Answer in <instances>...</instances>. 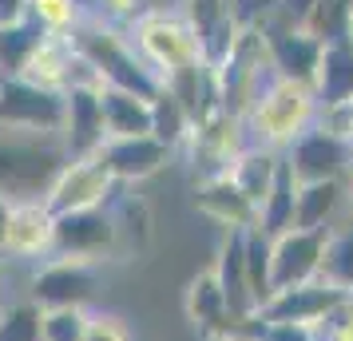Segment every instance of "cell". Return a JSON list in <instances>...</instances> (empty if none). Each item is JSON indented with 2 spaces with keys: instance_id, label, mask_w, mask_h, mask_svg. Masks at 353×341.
Instances as JSON below:
<instances>
[{
  "instance_id": "6da1fadb",
  "label": "cell",
  "mask_w": 353,
  "mask_h": 341,
  "mask_svg": "<svg viewBox=\"0 0 353 341\" xmlns=\"http://www.w3.org/2000/svg\"><path fill=\"white\" fill-rule=\"evenodd\" d=\"M68 40H72L76 56L88 60V68L96 72V80L103 87H119V92H131L139 99H151L159 92V76L139 60V52L131 48L128 32L119 24L88 17Z\"/></svg>"
},
{
  "instance_id": "7a4b0ae2",
  "label": "cell",
  "mask_w": 353,
  "mask_h": 341,
  "mask_svg": "<svg viewBox=\"0 0 353 341\" xmlns=\"http://www.w3.org/2000/svg\"><path fill=\"white\" fill-rule=\"evenodd\" d=\"M68 151L60 135H28L0 127V198L4 203H44Z\"/></svg>"
},
{
  "instance_id": "3957f363",
  "label": "cell",
  "mask_w": 353,
  "mask_h": 341,
  "mask_svg": "<svg viewBox=\"0 0 353 341\" xmlns=\"http://www.w3.org/2000/svg\"><path fill=\"white\" fill-rule=\"evenodd\" d=\"M314 112H318L314 87L270 76L266 87L258 92V99L250 103V112L242 115V123H246L250 147H270V151L282 155L314 123Z\"/></svg>"
},
{
  "instance_id": "277c9868",
  "label": "cell",
  "mask_w": 353,
  "mask_h": 341,
  "mask_svg": "<svg viewBox=\"0 0 353 341\" xmlns=\"http://www.w3.org/2000/svg\"><path fill=\"white\" fill-rule=\"evenodd\" d=\"M123 32H128L131 48L139 52V60L159 76V87H163V80H171V76L183 72V68L203 64V56H199V40H194L191 24L183 20V12L143 8Z\"/></svg>"
},
{
  "instance_id": "5b68a950",
  "label": "cell",
  "mask_w": 353,
  "mask_h": 341,
  "mask_svg": "<svg viewBox=\"0 0 353 341\" xmlns=\"http://www.w3.org/2000/svg\"><path fill=\"white\" fill-rule=\"evenodd\" d=\"M187 163H191V183H207V179H223L230 175V167L242 151L250 147L246 139V123L239 115L214 112L210 119L194 123L187 135Z\"/></svg>"
},
{
  "instance_id": "8992f818",
  "label": "cell",
  "mask_w": 353,
  "mask_h": 341,
  "mask_svg": "<svg viewBox=\"0 0 353 341\" xmlns=\"http://www.w3.org/2000/svg\"><path fill=\"white\" fill-rule=\"evenodd\" d=\"M99 290V262L83 258H44L28 282V302L40 309H88Z\"/></svg>"
},
{
  "instance_id": "52a82bcc",
  "label": "cell",
  "mask_w": 353,
  "mask_h": 341,
  "mask_svg": "<svg viewBox=\"0 0 353 341\" xmlns=\"http://www.w3.org/2000/svg\"><path fill=\"white\" fill-rule=\"evenodd\" d=\"M119 191V183L112 179V171L103 167L99 155L88 159H68L60 167L56 183L44 195V207L52 214H72V211H92V207H108Z\"/></svg>"
},
{
  "instance_id": "ba28073f",
  "label": "cell",
  "mask_w": 353,
  "mask_h": 341,
  "mask_svg": "<svg viewBox=\"0 0 353 341\" xmlns=\"http://www.w3.org/2000/svg\"><path fill=\"white\" fill-rule=\"evenodd\" d=\"M0 127L28 135H60L64 127V96L40 92L17 76H0Z\"/></svg>"
},
{
  "instance_id": "9c48e42d",
  "label": "cell",
  "mask_w": 353,
  "mask_h": 341,
  "mask_svg": "<svg viewBox=\"0 0 353 341\" xmlns=\"http://www.w3.org/2000/svg\"><path fill=\"white\" fill-rule=\"evenodd\" d=\"M52 254H56V258H83V262L115 258V223H112V211H108V207H92V211L56 214Z\"/></svg>"
},
{
  "instance_id": "30bf717a",
  "label": "cell",
  "mask_w": 353,
  "mask_h": 341,
  "mask_svg": "<svg viewBox=\"0 0 353 341\" xmlns=\"http://www.w3.org/2000/svg\"><path fill=\"white\" fill-rule=\"evenodd\" d=\"M330 230H286L270 238V293L314 282L321 270V250H325Z\"/></svg>"
},
{
  "instance_id": "8fae6325",
  "label": "cell",
  "mask_w": 353,
  "mask_h": 341,
  "mask_svg": "<svg viewBox=\"0 0 353 341\" xmlns=\"http://www.w3.org/2000/svg\"><path fill=\"white\" fill-rule=\"evenodd\" d=\"M282 163L290 167V175L294 183H325V179H341V171L350 167V151L345 143L330 135V131L321 127H310L294 139V143L282 151Z\"/></svg>"
},
{
  "instance_id": "7c38bea8",
  "label": "cell",
  "mask_w": 353,
  "mask_h": 341,
  "mask_svg": "<svg viewBox=\"0 0 353 341\" xmlns=\"http://www.w3.org/2000/svg\"><path fill=\"white\" fill-rule=\"evenodd\" d=\"M258 32L266 40V60H270V72L278 80H294L314 87V72H318L321 60V40L305 32V28H294V24H258Z\"/></svg>"
},
{
  "instance_id": "4fadbf2b",
  "label": "cell",
  "mask_w": 353,
  "mask_h": 341,
  "mask_svg": "<svg viewBox=\"0 0 353 341\" xmlns=\"http://www.w3.org/2000/svg\"><path fill=\"white\" fill-rule=\"evenodd\" d=\"M350 293L334 290L330 282H321V278H314V282H302V286H290V290H274L262 306H258V322H294V325H314L330 313V309H337L341 302H345Z\"/></svg>"
},
{
  "instance_id": "5bb4252c",
  "label": "cell",
  "mask_w": 353,
  "mask_h": 341,
  "mask_svg": "<svg viewBox=\"0 0 353 341\" xmlns=\"http://www.w3.org/2000/svg\"><path fill=\"white\" fill-rule=\"evenodd\" d=\"M103 139H108V131H103V112H99V87H68L64 127H60V143H64L68 159L96 155Z\"/></svg>"
},
{
  "instance_id": "9a60e30c",
  "label": "cell",
  "mask_w": 353,
  "mask_h": 341,
  "mask_svg": "<svg viewBox=\"0 0 353 341\" xmlns=\"http://www.w3.org/2000/svg\"><path fill=\"white\" fill-rule=\"evenodd\" d=\"M103 167L112 171L115 183H143L155 171L167 167L171 151L163 143H155L151 135H128V139H103V147L96 151Z\"/></svg>"
},
{
  "instance_id": "2e32d148",
  "label": "cell",
  "mask_w": 353,
  "mask_h": 341,
  "mask_svg": "<svg viewBox=\"0 0 353 341\" xmlns=\"http://www.w3.org/2000/svg\"><path fill=\"white\" fill-rule=\"evenodd\" d=\"M214 278L226 298V313H230V329L246 325L258 313V302L250 293V278H246V258H242V230H226L223 246H219V262H214Z\"/></svg>"
},
{
  "instance_id": "e0dca14e",
  "label": "cell",
  "mask_w": 353,
  "mask_h": 341,
  "mask_svg": "<svg viewBox=\"0 0 353 341\" xmlns=\"http://www.w3.org/2000/svg\"><path fill=\"white\" fill-rule=\"evenodd\" d=\"M52 238H56V214L44 203H17L8 211L4 254H12V258H52Z\"/></svg>"
},
{
  "instance_id": "ac0fdd59",
  "label": "cell",
  "mask_w": 353,
  "mask_h": 341,
  "mask_svg": "<svg viewBox=\"0 0 353 341\" xmlns=\"http://www.w3.org/2000/svg\"><path fill=\"white\" fill-rule=\"evenodd\" d=\"M72 64H76V48H72V40L68 36H48L36 44V52L28 56V64L20 68L17 80L32 83L40 92H56V96H64L68 87H72Z\"/></svg>"
},
{
  "instance_id": "d6986e66",
  "label": "cell",
  "mask_w": 353,
  "mask_h": 341,
  "mask_svg": "<svg viewBox=\"0 0 353 341\" xmlns=\"http://www.w3.org/2000/svg\"><path fill=\"white\" fill-rule=\"evenodd\" d=\"M194 211H203L207 218L223 223L226 230H246L254 227V203L242 195L239 187L230 183V175L223 179H207V183H194Z\"/></svg>"
},
{
  "instance_id": "ffe728a7",
  "label": "cell",
  "mask_w": 353,
  "mask_h": 341,
  "mask_svg": "<svg viewBox=\"0 0 353 341\" xmlns=\"http://www.w3.org/2000/svg\"><path fill=\"white\" fill-rule=\"evenodd\" d=\"M353 96V36L321 44V60L314 72V99L321 107H334Z\"/></svg>"
},
{
  "instance_id": "44dd1931",
  "label": "cell",
  "mask_w": 353,
  "mask_h": 341,
  "mask_svg": "<svg viewBox=\"0 0 353 341\" xmlns=\"http://www.w3.org/2000/svg\"><path fill=\"white\" fill-rule=\"evenodd\" d=\"M115 223V258H139L151 250V207L139 195H119L108 203Z\"/></svg>"
},
{
  "instance_id": "7402d4cb",
  "label": "cell",
  "mask_w": 353,
  "mask_h": 341,
  "mask_svg": "<svg viewBox=\"0 0 353 341\" xmlns=\"http://www.w3.org/2000/svg\"><path fill=\"white\" fill-rule=\"evenodd\" d=\"M183 309H187L191 325L203 333V338H219V333H226V329H230L226 298H223V290H219V278H214V270H203L199 278H191L187 298H183Z\"/></svg>"
},
{
  "instance_id": "603a6c76",
  "label": "cell",
  "mask_w": 353,
  "mask_h": 341,
  "mask_svg": "<svg viewBox=\"0 0 353 341\" xmlns=\"http://www.w3.org/2000/svg\"><path fill=\"white\" fill-rule=\"evenodd\" d=\"M99 112L108 139H128V135H151V103L119 87H99Z\"/></svg>"
},
{
  "instance_id": "cb8c5ba5",
  "label": "cell",
  "mask_w": 353,
  "mask_h": 341,
  "mask_svg": "<svg viewBox=\"0 0 353 341\" xmlns=\"http://www.w3.org/2000/svg\"><path fill=\"white\" fill-rule=\"evenodd\" d=\"M341 198H345L341 179L298 183V195H294V227L298 230H330V218L337 214Z\"/></svg>"
},
{
  "instance_id": "d4e9b609",
  "label": "cell",
  "mask_w": 353,
  "mask_h": 341,
  "mask_svg": "<svg viewBox=\"0 0 353 341\" xmlns=\"http://www.w3.org/2000/svg\"><path fill=\"white\" fill-rule=\"evenodd\" d=\"M294 195H298V183H294L286 163H278L270 191L258 203V214H254V227L262 230L266 238H278V234L294 230Z\"/></svg>"
},
{
  "instance_id": "484cf974",
  "label": "cell",
  "mask_w": 353,
  "mask_h": 341,
  "mask_svg": "<svg viewBox=\"0 0 353 341\" xmlns=\"http://www.w3.org/2000/svg\"><path fill=\"white\" fill-rule=\"evenodd\" d=\"M278 163H282V155L270 151V147H246L239 159H234V167H230V183L254 203V211H258V203L266 198V191H270Z\"/></svg>"
},
{
  "instance_id": "4316f807",
  "label": "cell",
  "mask_w": 353,
  "mask_h": 341,
  "mask_svg": "<svg viewBox=\"0 0 353 341\" xmlns=\"http://www.w3.org/2000/svg\"><path fill=\"white\" fill-rule=\"evenodd\" d=\"M147 103H151V139L163 143L167 151H179L191 135V115L183 112V103L167 87H159Z\"/></svg>"
},
{
  "instance_id": "83f0119b",
  "label": "cell",
  "mask_w": 353,
  "mask_h": 341,
  "mask_svg": "<svg viewBox=\"0 0 353 341\" xmlns=\"http://www.w3.org/2000/svg\"><path fill=\"white\" fill-rule=\"evenodd\" d=\"M318 278L353 298V227H330Z\"/></svg>"
},
{
  "instance_id": "f1b7e54d",
  "label": "cell",
  "mask_w": 353,
  "mask_h": 341,
  "mask_svg": "<svg viewBox=\"0 0 353 341\" xmlns=\"http://www.w3.org/2000/svg\"><path fill=\"white\" fill-rule=\"evenodd\" d=\"M40 40H44V28L32 17L12 24V28H0V76H20V68L28 64V56L36 52Z\"/></svg>"
},
{
  "instance_id": "f546056e",
  "label": "cell",
  "mask_w": 353,
  "mask_h": 341,
  "mask_svg": "<svg viewBox=\"0 0 353 341\" xmlns=\"http://www.w3.org/2000/svg\"><path fill=\"white\" fill-rule=\"evenodd\" d=\"M28 17L48 36H72L88 20L83 0H28Z\"/></svg>"
},
{
  "instance_id": "4dcf8cb0",
  "label": "cell",
  "mask_w": 353,
  "mask_h": 341,
  "mask_svg": "<svg viewBox=\"0 0 353 341\" xmlns=\"http://www.w3.org/2000/svg\"><path fill=\"white\" fill-rule=\"evenodd\" d=\"M242 258H246V278H250V293L262 306L270 298V238L258 227L242 230Z\"/></svg>"
},
{
  "instance_id": "1f68e13d",
  "label": "cell",
  "mask_w": 353,
  "mask_h": 341,
  "mask_svg": "<svg viewBox=\"0 0 353 341\" xmlns=\"http://www.w3.org/2000/svg\"><path fill=\"white\" fill-rule=\"evenodd\" d=\"M40 322H44V309L24 298L17 306L0 309V341H44Z\"/></svg>"
},
{
  "instance_id": "d6a6232c",
  "label": "cell",
  "mask_w": 353,
  "mask_h": 341,
  "mask_svg": "<svg viewBox=\"0 0 353 341\" xmlns=\"http://www.w3.org/2000/svg\"><path fill=\"white\" fill-rule=\"evenodd\" d=\"M88 329V309H44L40 338L44 341H83Z\"/></svg>"
},
{
  "instance_id": "836d02e7",
  "label": "cell",
  "mask_w": 353,
  "mask_h": 341,
  "mask_svg": "<svg viewBox=\"0 0 353 341\" xmlns=\"http://www.w3.org/2000/svg\"><path fill=\"white\" fill-rule=\"evenodd\" d=\"M318 341H353V298H345L337 309H330L318 325H314Z\"/></svg>"
},
{
  "instance_id": "e575fe53",
  "label": "cell",
  "mask_w": 353,
  "mask_h": 341,
  "mask_svg": "<svg viewBox=\"0 0 353 341\" xmlns=\"http://www.w3.org/2000/svg\"><path fill=\"white\" fill-rule=\"evenodd\" d=\"M321 127L330 131V135H337V139L345 143V151L353 155V96L341 99V103H334V107H325Z\"/></svg>"
},
{
  "instance_id": "d590c367",
  "label": "cell",
  "mask_w": 353,
  "mask_h": 341,
  "mask_svg": "<svg viewBox=\"0 0 353 341\" xmlns=\"http://www.w3.org/2000/svg\"><path fill=\"white\" fill-rule=\"evenodd\" d=\"M246 325H250V329H254L262 341H318L310 325H294V322H258V318H250Z\"/></svg>"
},
{
  "instance_id": "8d00e7d4",
  "label": "cell",
  "mask_w": 353,
  "mask_h": 341,
  "mask_svg": "<svg viewBox=\"0 0 353 341\" xmlns=\"http://www.w3.org/2000/svg\"><path fill=\"white\" fill-rule=\"evenodd\" d=\"M83 341H131V338H128V329H123L119 318H112V313H88Z\"/></svg>"
},
{
  "instance_id": "74e56055",
  "label": "cell",
  "mask_w": 353,
  "mask_h": 341,
  "mask_svg": "<svg viewBox=\"0 0 353 341\" xmlns=\"http://www.w3.org/2000/svg\"><path fill=\"white\" fill-rule=\"evenodd\" d=\"M96 4L99 20H108V24H119V28H128L131 20L143 12V0H92Z\"/></svg>"
},
{
  "instance_id": "f35d334b",
  "label": "cell",
  "mask_w": 353,
  "mask_h": 341,
  "mask_svg": "<svg viewBox=\"0 0 353 341\" xmlns=\"http://www.w3.org/2000/svg\"><path fill=\"white\" fill-rule=\"evenodd\" d=\"M28 20V0H0V28H12Z\"/></svg>"
},
{
  "instance_id": "ab89813d",
  "label": "cell",
  "mask_w": 353,
  "mask_h": 341,
  "mask_svg": "<svg viewBox=\"0 0 353 341\" xmlns=\"http://www.w3.org/2000/svg\"><path fill=\"white\" fill-rule=\"evenodd\" d=\"M210 341H262V338L250 325H239V329H226V333H219V338H210Z\"/></svg>"
},
{
  "instance_id": "60d3db41",
  "label": "cell",
  "mask_w": 353,
  "mask_h": 341,
  "mask_svg": "<svg viewBox=\"0 0 353 341\" xmlns=\"http://www.w3.org/2000/svg\"><path fill=\"white\" fill-rule=\"evenodd\" d=\"M8 211H12V203L0 198V254H4V234H8Z\"/></svg>"
},
{
  "instance_id": "b9f144b4",
  "label": "cell",
  "mask_w": 353,
  "mask_h": 341,
  "mask_svg": "<svg viewBox=\"0 0 353 341\" xmlns=\"http://www.w3.org/2000/svg\"><path fill=\"white\" fill-rule=\"evenodd\" d=\"M0 282H4V254H0ZM0 309H4V306H0Z\"/></svg>"
},
{
  "instance_id": "7bdbcfd3",
  "label": "cell",
  "mask_w": 353,
  "mask_h": 341,
  "mask_svg": "<svg viewBox=\"0 0 353 341\" xmlns=\"http://www.w3.org/2000/svg\"><path fill=\"white\" fill-rule=\"evenodd\" d=\"M350 203H353V195H350Z\"/></svg>"
}]
</instances>
